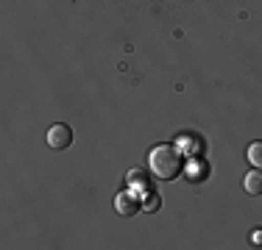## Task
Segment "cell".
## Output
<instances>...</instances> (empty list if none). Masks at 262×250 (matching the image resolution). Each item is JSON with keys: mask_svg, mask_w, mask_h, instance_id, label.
Listing matches in <instances>:
<instances>
[{"mask_svg": "<svg viewBox=\"0 0 262 250\" xmlns=\"http://www.w3.org/2000/svg\"><path fill=\"white\" fill-rule=\"evenodd\" d=\"M148 164H151L154 178L159 181H173L179 172H182V153H179L173 145H157L148 156Z\"/></svg>", "mask_w": 262, "mask_h": 250, "instance_id": "1", "label": "cell"}, {"mask_svg": "<svg viewBox=\"0 0 262 250\" xmlns=\"http://www.w3.org/2000/svg\"><path fill=\"white\" fill-rule=\"evenodd\" d=\"M248 161H251L257 170H262V142H254V145L248 147Z\"/></svg>", "mask_w": 262, "mask_h": 250, "instance_id": "4", "label": "cell"}, {"mask_svg": "<svg viewBox=\"0 0 262 250\" xmlns=\"http://www.w3.org/2000/svg\"><path fill=\"white\" fill-rule=\"evenodd\" d=\"M243 189H246L248 195H262V170L254 167V170L243 178Z\"/></svg>", "mask_w": 262, "mask_h": 250, "instance_id": "3", "label": "cell"}, {"mask_svg": "<svg viewBox=\"0 0 262 250\" xmlns=\"http://www.w3.org/2000/svg\"><path fill=\"white\" fill-rule=\"evenodd\" d=\"M70 142H73V131H70V125L59 122V125H53V128L48 131V145H51L53 150H64V147H70Z\"/></svg>", "mask_w": 262, "mask_h": 250, "instance_id": "2", "label": "cell"}]
</instances>
